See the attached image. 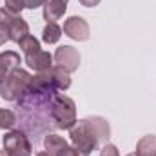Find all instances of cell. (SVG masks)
Here are the masks:
<instances>
[{
    "label": "cell",
    "instance_id": "d4e9b609",
    "mask_svg": "<svg viewBox=\"0 0 156 156\" xmlns=\"http://www.w3.org/2000/svg\"><path fill=\"white\" fill-rule=\"evenodd\" d=\"M0 156H9V154H7L5 151H0Z\"/></svg>",
    "mask_w": 156,
    "mask_h": 156
},
{
    "label": "cell",
    "instance_id": "52a82bcc",
    "mask_svg": "<svg viewBox=\"0 0 156 156\" xmlns=\"http://www.w3.org/2000/svg\"><path fill=\"white\" fill-rule=\"evenodd\" d=\"M26 64H27L31 69H35L37 73H42V71H47V69L53 67V56H51L47 51H42V49H40L37 53L26 56Z\"/></svg>",
    "mask_w": 156,
    "mask_h": 156
},
{
    "label": "cell",
    "instance_id": "4fadbf2b",
    "mask_svg": "<svg viewBox=\"0 0 156 156\" xmlns=\"http://www.w3.org/2000/svg\"><path fill=\"white\" fill-rule=\"evenodd\" d=\"M51 76H53V82H55V87L58 91H67L71 87V76L67 71H64L62 67L58 66H53L51 67Z\"/></svg>",
    "mask_w": 156,
    "mask_h": 156
},
{
    "label": "cell",
    "instance_id": "5bb4252c",
    "mask_svg": "<svg viewBox=\"0 0 156 156\" xmlns=\"http://www.w3.org/2000/svg\"><path fill=\"white\" fill-rule=\"evenodd\" d=\"M136 154L140 156H156V136L147 134L138 140L136 144Z\"/></svg>",
    "mask_w": 156,
    "mask_h": 156
},
{
    "label": "cell",
    "instance_id": "2e32d148",
    "mask_svg": "<svg viewBox=\"0 0 156 156\" xmlns=\"http://www.w3.org/2000/svg\"><path fill=\"white\" fill-rule=\"evenodd\" d=\"M18 45H20V49H22V53L27 56V55H33V53H37L40 51V42L33 35H26L24 38L18 42Z\"/></svg>",
    "mask_w": 156,
    "mask_h": 156
},
{
    "label": "cell",
    "instance_id": "603a6c76",
    "mask_svg": "<svg viewBox=\"0 0 156 156\" xmlns=\"http://www.w3.org/2000/svg\"><path fill=\"white\" fill-rule=\"evenodd\" d=\"M82 5H85V7H94V5H98L100 4V0H78Z\"/></svg>",
    "mask_w": 156,
    "mask_h": 156
},
{
    "label": "cell",
    "instance_id": "6da1fadb",
    "mask_svg": "<svg viewBox=\"0 0 156 156\" xmlns=\"http://www.w3.org/2000/svg\"><path fill=\"white\" fill-rule=\"evenodd\" d=\"M69 136H71L73 147L80 153V156H89L100 144V140H98L96 133L93 131L87 118L76 120V123L69 129Z\"/></svg>",
    "mask_w": 156,
    "mask_h": 156
},
{
    "label": "cell",
    "instance_id": "ac0fdd59",
    "mask_svg": "<svg viewBox=\"0 0 156 156\" xmlns=\"http://www.w3.org/2000/svg\"><path fill=\"white\" fill-rule=\"evenodd\" d=\"M4 7L16 13V15H20L22 9L26 7V0H4Z\"/></svg>",
    "mask_w": 156,
    "mask_h": 156
},
{
    "label": "cell",
    "instance_id": "484cf974",
    "mask_svg": "<svg viewBox=\"0 0 156 156\" xmlns=\"http://www.w3.org/2000/svg\"><path fill=\"white\" fill-rule=\"evenodd\" d=\"M127 156H140V154H136V153H131V154H127Z\"/></svg>",
    "mask_w": 156,
    "mask_h": 156
},
{
    "label": "cell",
    "instance_id": "e0dca14e",
    "mask_svg": "<svg viewBox=\"0 0 156 156\" xmlns=\"http://www.w3.org/2000/svg\"><path fill=\"white\" fill-rule=\"evenodd\" d=\"M16 123V116L9 109H0V129H11Z\"/></svg>",
    "mask_w": 156,
    "mask_h": 156
},
{
    "label": "cell",
    "instance_id": "9a60e30c",
    "mask_svg": "<svg viewBox=\"0 0 156 156\" xmlns=\"http://www.w3.org/2000/svg\"><path fill=\"white\" fill-rule=\"evenodd\" d=\"M62 37V27L56 24V22H49L45 24L44 31H42V40L45 44H56Z\"/></svg>",
    "mask_w": 156,
    "mask_h": 156
},
{
    "label": "cell",
    "instance_id": "ba28073f",
    "mask_svg": "<svg viewBox=\"0 0 156 156\" xmlns=\"http://www.w3.org/2000/svg\"><path fill=\"white\" fill-rule=\"evenodd\" d=\"M16 67H20V55L15 51H4L0 55V83Z\"/></svg>",
    "mask_w": 156,
    "mask_h": 156
},
{
    "label": "cell",
    "instance_id": "cb8c5ba5",
    "mask_svg": "<svg viewBox=\"0 0 156 156\" xmlns=\"http://www.w3.org/2000/svg\"><path fill=\"white\" fill-rule=\"evenodd\" d=\"M37 156H51V154H49L47 151H40V153H38V154H37Z\"/></svg>",
    "mask_w": 156,
    "mask_h": 156
},
{
    "label": "cell",
    "instance_id": "d6986e66",
    "mask_svg": "<svg viewBox=\"0 0 156 156\" xmlns=\"http://www.w3.org/2000/svg\"><path fill=\"white\" fill-rule=\"evenodd\" d=\"M11 40V33H9V26L5 22L0 20V44H5Z\"/></svg>",
    "mask_w": 156,
    "mask_h": 156
},
{
    "label": "cell",
    "instance_id": "7402d4cb",
    "mask_svg": "<svg viewBox=\"0 0 156 156\" xmlns=\"http://www.w3.org/2000/svg\"><path fill=\"white\" fill-rule=\"evenodd\" d=\"M58 156H80V153H78L75 147L67 145V147H66V149H64V151H62V153H60Z\"/></svg>",
    "mask_w": 156,
    "mask_h": 156
},
{
    "label": "cell",
    "instance_id": "277c9868",
    "mask_svg": "<svg viewBox=\"0 0 156 156\" xmlns=\"http://www.w3.org/2000/svg\"><path fill=\"white\" fill-rule=\"evenodd\" d=\"M2 145L9 156H31V153H33V145H31L29 138L20 129H13V131L5 133L2 138Z\"/></svg>",
    "mask_w": 156,
    "mask_h": 156
},
{
    "label": "cell",
    "instance_id": "44dd1931",
    "mask_svg": "<svg viewBox=\"0 0 156 156\" xmlns=\"http://www.w3.org/2000/svg\"><path fill=\"white\" fill-rule=\"evenodd\" d=\"M47 0H26V7L27 9H37L40 5H44Z\"/></svg>",
    "mask_w": 156,
    "mask_h": 156
},
{
    "label": "cell",
    "instance_id": "8992f818",
    "mask_svg": "<svg viewBox=\"0 0 156 156\" xmlns=\"http://www.w3.org/2000/svg\"><path fill=\"white\" fill-rule=\"evenodd\" d=\"M64 33L73 40L78 42H85L91 37V29H89V24L82 18V16H69L64 24Z\"/></svg>",
    "mask_w": 156,
    "mask_h": 156
},
{
    "label": "cell",
    "instance_id": "7a4b0ae2",
    "mask_svg": "<svg viewBox=\"0 0 156 156\" xmlns=\"http://www.w3.org/2000/svg\"><path fill=\"white\" fill-rule=\"evenodd\" d=\"M31 75L22 69V67H16L15 71H11L5 80L0 83V96L2 100L5 102H16L22 98V94L27 91L29 83H31Z\"/></svg>",
    "mask_w": 156,
    "mask_h": 156
},
{
    "label": "cell",
    "instance_id": "ffe728a7",
    "mask_svg": "<svg viewBox=\"0 0 156 156\" xmlns=\"http://www.w3.org/2000/svg\"><path fill=\"white\" fill-rule=\"evenodd\" d=\"M100 156H120V153H118L116 145H113V144H105V145L102 147V151H100Z\"/></svg>",
    "mask_w": 156,
    "mask_h": 156
},
{
    "label": "cell",
    "instance_id": "9c48e42d",
    "mask_svg": "<svg viewBox=\"0 0 156 156\" xmlns=\"http://www.w3.org/2000/svg\"><path fill=\"white\" fill-rule=\"evenodd\" d=\"M67 9V4L66 2H60V0H47L44 4V20L49 24V22H56L64 16Z\"/></svg>",
    "mask_w": 156,
    "mask_h": 156
},
{
    "label": "cell",
    "instance_id": "8fae6325",
    "mask_svg": "<svg viewBox=\"0 0 156 156\" xmlns=\"http://www.w3.org/2000/svg\"><path fill=\"white\" fill-rule=\"evenodd\" d=\"M87 120H89V123H91L93 131L96 133L98 140L107 144V140H109V136H111V127H109V122H107L105 118H102V116H87Z\"/></svg>",
    "mask_w": 156,
    "mask_h": 156
},
{
    "label": "cell",
    "instance_id": "7c38bea8",
    "mask_svg": "<svg viewBox=\"0 0 156 156\" xmlns=\"http://www.w3.org/2000/svg\"><path fill=\"white\" fill-rule=\"evenodd\" d=\"M44 147H45V151L51 156H58L67 147V142L62 136H58V134H47L44 138Z\"/></svg>",
    "mask_w": 156,
    "mask_h": 156
},
{
    "label": "cell",
    "instance_id": "3957f363",
    "mask_svg": "<svg viewBox=\"0 0 156 156\" xmlns=\"http://www.w3.org/2000/svg\"><path fill=\"white\" fill-rule=\"evenodd\" d=\"M51 116L56 129H71L76 123V105L66 94H56L51 104Z\"/></svg>",
    "mask_w": 156,
    "mask_h": 156
},
{
    "label": "cell",
    "instance_id": "5b68a950",
    "mask_svg": "<svg viewBox=\"0 0 156 156\" xmlns=\"http://www.w3.org/2000/svg\"><path fill=\"white\" fill-rule=\"evenodd\" d=\"M55 62L67 73H73L80 67V53L71 45H60L55 53Z\"/></svg>",
    "mask_w": 156,
    "mask_h": 156
},
{
    "label": "cell",
    "instance_id": "4316f807",
    "mask_svg": "<svg viewBox=\"0 0 156 156\" xmlns=\"http://www.w3.org/2000/svg\"><path fill=\"white\" fill-rule=\"evenodd\" d=\"M60 2H66V4H67V0H60Z\"/></svg>",
    "mask_w": 156,
    "mask_h": 156
},
{
    "label": "cell",
    "instance_id": "30bf717a",
    "mask_svg": "<svg viewBox=\"0 0 156 156\" xmlns=\"http://www.w3.org/2000/svg\"><path fill=\"white\" fill-rule=\"evenodd\" d=\"M7 26H9V33H11V40L13 42H20V40L24 38L26 35H29V26H27V22L18 15V16H15L13 20H9V22H5Z\"/></svg>",
    "mask_w": 156,
    "mask_h": 156
}]
</instances>
